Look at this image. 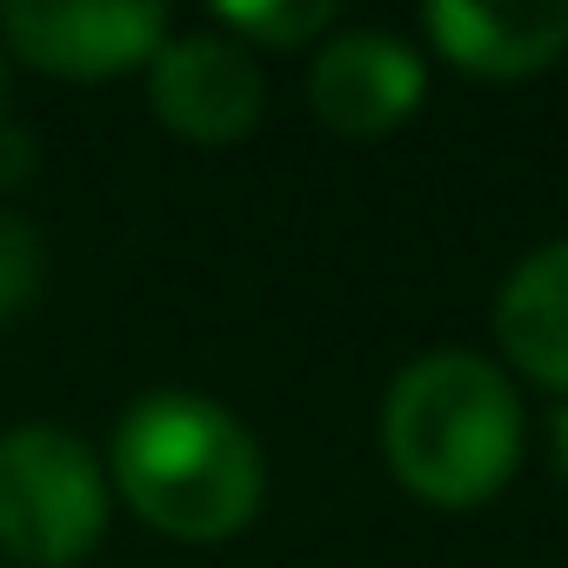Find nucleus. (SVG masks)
Instances as JSON below:
<instances>
[{
  "instance_id": "obj_1",
  "label": "nucleus",
  "mask_w": 568,
  "mask_h": 568,
  "mask_svg": "<svg viewBox=\"0 0 568 568\" xmlns=\"http://www.w3.org/2000/svg\"><path fill=\"white\" fill-rule=\"evenodd\" d=\"M382 455L415 501L481 508L521 468V402L495 362L435 348L388 382Z\"/></svg>"
},
{
  "instance_id": "obj_2",
  "label": "nucleus",
  "mask_w": 568,
  "mask_h": 568,
  "mask_svg": "<svg viewBox=\"0 0 568 568\" xmlns=\"http://www.w3.org/2000/svg\"><path fill=\"white\" fill-rule=\"evenodd\" d=\"M114 488L121 501L174 541H227L261 515V448L207 395H148L114 428Z\"/></svg>"
},
{
  "instance_id": "obj_3",
  "label": "nucleus",
  "mask_w": 568,
  "mask_h": 568,
  "mask_svg": "<svg viewBox=\"0 0 568 568\" xmlns=\"http://www.w3.org/2000/svg\"><path fill=\"white\" fill-rule=\"evenodd\" d=\"M108 528V468L74 428L21 422L0 435V548L21 568H74Z\"/></svg>"
},
{
  "instance_id": "obj_4",
  "label": "nucleus",
  "mask_w": 568,
  "mask_h": 568,
  "mask_svg": "<svg viewBox=\"0 0 568 568\" xmlns=\"http://www.w3.org/2000/svg\"><path fill=\"white\" fill-rule=\"evenodd\" d=\"M0 41L41 74L114 81L161 54L168 8L161 0H8L0 8Z\"/></svg>"
},
{
  "instance_id": "obj_5",
  "label": "nucleus",
  "mask_w": 568,
  "mask_h": 568,
  "mask_svg": "<svg viewBox=\"0 0 568 568\" xmlns=\"http://www.w3.org/2000/svg\"><path fill=\"white\" fill-rule=\"evenodd\" d=\"M261 61L227 34H168L148 61V108L194 148H227L261 121Z\"/></svg>"
},
{
  "instance_id": "obj_6",
  "label": "nucleus",
  "mask_w": 568,
  "mask_h": 568,
  "mask_svg": "<svg viewBox=\"0 0 568 568\" xmlns=\"http://www.w3.org/2000/svg\"><path fill=\"white\" fill-rule=\"evenodd\" d=\"M422 88H428L422 54L402 34H375V28L335 34L308 68V108L322 114V128L348 141H375L402 128L422 108Z\"/></svg>"
},
{
  "instance_id": "obj_7",
  "label": "nucleus",
  "mask_w": 568,
  "mask_h": 568,
  "mask_svg": "<svg viewBox=\"0 0 568 568\" xmlns=\"http://www.w3.org/2000/svg\"><path fill=\"white\" fill-rule=\"evenodd\" d=\"M422 28L448 68L475 81H528L568 54V0H508V8L428 0Z\"/></svg>"
},
{
  "instance_id": "obj_8",
  "label": "nucleus",
  "mask_w": 568,
  "mask_h": 568,
  "mask_svg": "<svg viewBox=\"0 0 568 568\" xmlns=\"http://www.w3.org/2000/svg\"><path fill=\"white\" fill-rule=\"evenodd\" d=\"M495 342L528 382L568 395V241L515 261L495 295Z\"/></svg>"
},
{
  "instance_id": "obj_9",
  "label": "nucleus",
  "mask_w": 568,
  "mask_h": 568,
  "mask_svg": "<svg viewBox=\"0 0 568 568\" xmlns=\"http://www.w3.org/2000/svg\"><path fill=\"white\" fill-rule=\"evenodd\" d=\"M328 28H335V0H274V8H254V0H214V34L241 41L247 54H261V48L288 54V48H308Z\"/></svg>"
},
{
  "instance_id": "obj_10",
  "label": "nucleus",
  "mask_w": 568,
  "mask_h": 568,
  "mask_svg": "<svg viewBox=\"0 0 568 568\" xmlns=\"http://www.w3.org/2000/svg\"><path fill=\"white\" fill-rule=\"evenodd\" d=\"M34 288H41V234L21 214L0 207V322L21 315L34 302Z\"/></svg>"
},
{
  "instance_id": "obj_11",
  "label": "nucleus",
  "mask_w": 568,
  "mask_h": 568,
  "mask_svg": "<svg viewBox=\"0 0 568 568\" xmlns=\"http://www.w3.org/2000/svg\"><path fill=\"white\" fill-rule=\"evenodd\" d=\"M28 154H34V148H28L21 134H0V181H21V174H28Z\"/></svg>"
},
{
  "instance_id": "obj_12",
  "label": "nucleus",
  "mask_w": 568,
  "mask_h": 568,
  "mask_svg": "<svg viewBox=\"0 0 568 568\" xmlns=\"http://www.w3.org/2000/svg\"><path fill=\"white\" fill-rule=\"evenodd\" d=\"M0 108H8V54H0Z\"/></svg>"
}]
</instances>
